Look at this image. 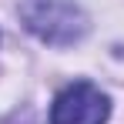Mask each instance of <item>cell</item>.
<instances>
[{
    "label": "cell",
    "instance_id": "cell-1",
    "mask_svg": "<svg viewBox=\"0 0 124 124\" xmlns=\"http://www.w3.org/2000/svg\"><path fill=\"white\" fill-rule=\"evenodd\" d=\"M20 20L50 47H70L87 34V14L74 0H20Z\"/></svg>",
    "mask_w": 124,
    "mask_h": 124
},
{
    "label": "cell",
    "instance_id": "cell-3",
    "mask_svg": "<svg viewBox=\"0 0 124 124\" xmlns=\"http://www.w3.org/2000/svg\"><path fill=\"white\" fill-rule=\"evenodd\" d=\"M3 124H30L27 117H10V121H3Z\"/></svg>",
    "mask_w": 124,
    "mask_h": 124
},
{
    "label": "cell",
    "instance_id": "cell-2",
    "mask_svg": "<svg viewBox=\"0 0 124 124\" xmlns=\"http://www.w3.org/2000/svg\"><path fill=\"white\" fill-rule=\"evenodd\" d=\"M107 117H111L107 94L87 81L67 84L50 107V124H104Z\"/></svg>",
    "mask_w": 124,
    "mask_h": 124
}]
</instances>
